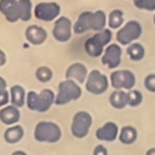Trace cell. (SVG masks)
<instances>
[{
	"label": "cell",
	"instance_id": "obj_21",
	"mask_svg": "<svg viewBox=\"0 0 155 155\" xmlns=\"http://www.w3.org/2000/svg\"><path fill=\"white\" fill-rule=\"evenodd\" d=\"M137 136H138L137 130L131 125H126V126L121 127L117 139L120 140V143H122L125 145H130V144H133L136 142Z\"/></svg>",
	"mask_w": 155,
	"mask_h": 155
},
{
	"label": "cell",
	"instance_id": "obj_16",
	"mask_svg": "<svg viewBox=\"0 0 155 155\" xmlns=\"http://www.w3.org/2000/svg\"><path fill=\"white\" fill-rule=\"evenodd\" d=\"M87 69L86 67L80 63V62H75L73 64H70L65 71V79H70L76 81L78 84H82L86 81L87 78Z\"/></svg>",
	"mask_w": 155,
	"mask_h": 155
},
{
	"label": "cell",
	"instance_id": "obj_19",
	"mask_svg": "<svg viewBox=\"0 0 155 155\" xmlns=\"http://www.w3.org/2000/svg\"><path fill=\"white\" fill-rule=\"evenodd\" d=\"M109 103L115 109H124L128 104V93L125 90H115L109 96Z\"/></svg>",
	"mask_w": 155,
	"mask_h": 155
},
{
	"label": "cell",
	"instance_id": "obj_13",
	"mask_svg": "<svg viewBox=\"0 0 155 155\" xmlns=\"http://www.w3.org/2000/svg\"><path fill=\"white\" fill-rule=\"evenodd\" d=\"M0 12L10 23H15L21 19L18 0H0Z\"/></svg>",
	"mask_w": 155,
	"mask_h": 155
},
{
	"label": "cell",
	"instance_id": "obj_24",
	"mask_svg": "<svg viewBox=\"0 0 155 155\" xmlns=\"http://www.w3.org/2000/svg\"><path fill=\"white\" fill-rule=\"evenodd\" d=\"M21 10V21L28 22L33 16V5L30 0H18Z\"/></svg>",
	"mask_w": 155,
	"mask_h": 155
},
{
	"label": "cell",
	"instance_id": "obj_27",
	"mask_svg": "<svg viewBox=\"0 0 155 155\" xmlns=\"http://www.w3.org/2000/svg\"><path fill=\"white\" fill-rule=\"evenodd\" d=\"M133 4L139 10H147V11L155 10V0H133Z\"/></svg>",
	"mask_w": 155,
	"mask_h": 155
},
{
	"label": "cell",
	"instance_id": "obj_1",
	"mask_svg": "<svg viewBox=\"0 0 155 155\" xmlns=\"http://www.w3.org/2000/svg\"><path fill=\"white\" fill-rule=\"evenodd\" d=\"M105 24H107V16L102 10H97L94 12L84 11L79 15L73 27V31L75 34H82L88 30L99 31L105 28Z\"/></svg>",
	"mask_w": 155,
	"mask_h": 155
},
{
	"label": "cell",
	"instance_id": "obj_3",
	"mask_svg": "<svg viewBox=\"0 0 155 155\" xmlns=\"http://www.w3.org/2000/svg\"><path fill=\"white\" fill-rule=\"evenodd\" d=\"M113 33L110 29H103L97 31L94 35L90 36L85 41V51L90 57H101L104 52V48L110 44Z\"/></svg>",
	"mask_w": 155,
	"mask_h": 155
},
{
	"label": "cell",
	"instance_id": "obj_30",
	"mask_svg": "<svg viewBox=\"0 0 155 155\" xmlns=\"http://www.w3.org/2000/svg\"><path fill=\"white\" fill-rule=\"evenodd\" d=\"M92 155H108V150L104 145L98 144V145L94 147V149L92 151Z\"/></svg>",
	"mask_w": 155,
	"mask_h": 155
},
{
	"label": "cell",
	"instance_id": "obj_6",
	"mask_svg": "<svg viewBox=\"0 0 155 155\" xmlns=\"http://www.w3.org/2000/svg\"><path fill=\"white\" fill-rule=\"evenodd\" d=\"M91 126H92L91 114L85 110H80V111H76L73 116L71 125H70V132L75 138L82 139L88 134Z\"/></svg>",
	"mask_w": 155,
	"mask_h": 155
},
{
	"label": "cell",
	"instance_id": "obj_17",
	"mask_svg": "<svg viewBox=\"0 0 155 155\" xmlns=\"http://www.w3.org/2000/svg\"><path fill=\"white\" fill-rule=\"evenodd\" d=\"M19 117H21L19 108H17L12 104L5 105L0 109V121L4 125H7V126L16 125L19 121Z\"/></svg>",
	"mask_w": 155,
	"mask_h": 155
},
{
	"label": "cell",
	"instance_id": "obj_2",
	"mask_svg": "<svg viewBox=\"0 0 155 155\" xmlns=\"http://www.w3.org/2000/svg\"><path fill=\"white\" fill-rule=\"evenodd\" d=\"M54 98L56 94L50 88H44L42 91H40V93L29 91L27 93L25 104L29 110L45 113L52 107V104H54Z\"/></svg>",
	"mask_w": 155,
	"mask_h": 155
},
{
	"label": "cell",
	"instance_id": "obj_23",
	"mask_svg": "<svg viewBox=\"0 0 155 155\" xmlns=\"http://www.w3.org/2000/svg\"><path fill=\"white\" fill-rule=\"evenodd\" d=\"M124 23V12L121 10H113L108 17V25L110 29H119Z\"/></svg>",
	"mask_w": 155,
	"mask_h": 155
},
{
	"label": "cell",
	"instance_id": "obj_31",
	"mask_svg": "<svg viewBox=\"0 0 155 155\" xmlns=\"http://www.w3.org/2000/svg\"><path fill=\"white\" fill-rule=\"evenodd\" d=\"M5 63H6V54H5V52L0 48V67L4 65Z\"/></svg>",
	"mask_w": 155,
	"mask_h": 155
},
{
	"label": "cell",
	"instance_id": "obj_25",
	"mask_svg": "<svg viewBox=\"0 0 155 155\" xmlns=\"http://www.w3.org/2000/svg\"><path fill=\"white\" fill-rule=\"evenodd\" d=\"M52 70L48 68V67H39L35 71V78L38 79V81L40 82H48L51 79H52Z\"/></svg>",
	"mask_w": 155,
	"mask_h": 155
},
{
	"label": "cell",
	"instance_id": "obj_11",
	"mask_svg": "<svg viewBox=\"0 0 155 155\" xmlns=\"http://www.w3.org/2000/svg\"><path fill=\"white\" fill-rule=\"evenodd\" d=\"M71 21L68 17L61 16L54 21V25L52 29L53 39H56L59 42H67L71 38Z\"/></svg>",
	"mask_w": 155,
	"mask_h": 155
},
{
	"label": "cell",
	"instance_id": "obj_20",
	"mask_svg": "<svg viewBox=\"0 0 155 155\" xmlns=\"http://www.w3.org/2000/svg\"><path fill=\"white\" fill-rule=\"evenodd\" d=\"M25 98H27V93L24 91V88L21 85H13L10 90V102L12 105L21 108L24 105L25 103Z\"/></svg>",
	"mask_w": 155,
	"mask_h": 155
},
{
	"label": "cell",
	"instance_id": "obj_4",
	"mask_svg": "<svg viewBox=\"0 0 155 155\" xmlns=\"http://www.w3.org/2000/svg\"><path fill=\"white\" fill-rule=\"evenodd\" d=\"M34 138L39 143H57L62 138V130L56 122L39 121L34 128Z\"/></svg>",
	"mask_w": 155,
	"mask_h": 155
},
{
	"label": "cell",
	"instance_id": "obj_35",
	"mask_svg": "<svg viewBox=\"0 0 155 155\" xmlns=\"http://www.w3.org/2000/svg\"><path fill=\"white\" fill-rule=\"evenodd\" d=\"M154 25H155V15H154Z\"/></svg>",
	"mask_w": 155,
	"mask_h": 155
},
{
	"label": "cell",
	"instance_id": "obj_8",
	"mask_svg": "<svg viewBox=\"0 0 155 155\" xmlns=\"http://www.w3.org/2000/svg\"><path fill=\"white\" fill-rule=\"evenodd\" d=\"M110 84L114 90L130 91L136 85V76L131 70L116 69L110 74Z\"/></svg>",
	"mask_w": 155,
	"mask_h": 155
},
{
	"label": "cell",
	"instance_id": "obj_9",
	"mask_svg": "<svg viewBox=\"0 0 155 155\" xmlns=\"http://www.w3.org/2000/svg\"><path fill=\"white\" fill-rule=\"evenodd\" d=\"M85 87L92 94H102L108 90L109 80L99 70L94 69L87 75L86 81H85Z\"/></svg>",
	"mask_w": 155,
	"mask_h": 155
},
{
	"label": "cell",
	"instance_id": "obj_22",
	"mask_svg": "<svg viewBox=\"0 0 155 155\" xmlns=\"http://www.w3.org/2000/svg\"><path fill=\"white\" fill-rule=\"evenodd\" d=\"M127 54L131 61L137 62V61L143 59V57L145 54V50H144L143 45H140L138 42H132L127 47Z\"/></svg>",
	"mask_w": 155,
	"mask_h": 155
},
{
	"label": "cell",
	"instance_id": "obj_28",
	"mask_svg": "<svg viewBox=\"0 0 155 155\" xmlns=\"http://www.w3.org/2000/svg\"><path fill=\"white\" fill-rule=\"evenodd\" d=\"M144 87L149 91V92H154L155 93V74H148L144 79Z\"/></svg>",
	"mask_w": 155,
	"mask_h": 155
},
{
	"label": "cell",
	"instance_id": "obj_34",
	"mask_svg": "<svg viewBox=\"0 0 155 155\" xmlns=\"http://www.w3.org/2000/svg\"><path fill=\"white\" fill-rule=\"evenodd\" d=\"M145 155H155V148H149L145 151Z\"/></svg>",
	"mask_w": 155,
	"mask_h": 155
},
{
	"label": "cell",
	"instance_id": "obj_12",
	"mask_svg": "<svg viewBox=\"0 0 155 155\" xmlns=\"http://www.w3.org/2000/svg\"><path fill=\"white\" fill-rule=\"evenodd\" d=\"M121 47L119 44H109L102 54V64L109 69H115L121 63Z\"/></svg>",
	"mask_w": 155,
	"mask_h": 155
},
{
	"label": "cell",
	"instance_id": "obj_14",
	"mask_svg": "<svg viewBox=\"0 0 155 155\" xmlns=\"http://www.w3.org/2000/svg\"><path fill=\"white\" fill-rule=\"evenodd\" d=\"M119 126L113 121H108L96 131V138L102 142H114L119 137Z\"/></svg>",
	"mask_w": 155,
	"mask_h": 155
},
{
	"label": "cell",
	"instance_id": "obj_18",
	"mask_svg": "<svg viewBox=\"0 0 155 155\" xmlns=\"http://www.w3.org/2000/svg\"><path fill=\"white\" fill-rule=\"evenodd\" d=\"M23 137H24V130L21 125H17V124L8 126L4 132V140L8 144H16L21 142Z\"/></svg>",
	"mask_w": 155,
	"mask_h": 155
},
{
	"label": "cell",
	"instance_id": "obj_7",
	"mask_svg": "<svg viewBox=\"0 0 155 155\" xmlns=\"http://www.w3.org/2000/svg\"><path fill=\"white\" fill-rule=\"evenodd\" d=\"M142 25L138 21L131 19L127 23H125L121 29L117 30L116 33V40L120 45L128 46L130 44L134 42L140 35H142Z\"/></svg>",
	"mask_w": 155,
	"mask_h": 155
},
{
	"label": "cell",
	"instance_id": "obj_33",
	"mask_svg": "<svg viewBox=\"0 0 155 155\" xmlns=\"http://www.w3.org/2000/svg\"><path fill=\"white\" fill-rule=\"evenodd\" d=\"M11 155H28L25 151H23V150H15Z\"/></svg>",
	"mask_w": 155,
	"mask_h": 155
},
{
	"label": "cell",
	"instance_id": "obj_29",
	"mask_svg": "<svg viewBox=\"0 0 155 155\" xmlns=\"http://www.w3.org/2000/svg\"><path fill=\"white\" fill-rule=\"evenodd\" d=\"M8 102H10V93L6 90L0 91V108L7 105Z\"/></svg>",
	"mask_w": 155,
	"mask_h": 155
},
{
	"label": "cell",
	"instance_id": "obj_32",
	"mask_svg": "<svg viewBox=\"0 0 155 155\" xmlns=\"http://www.w3.org/2000/svg\"><path fill=\"white\" fill-rule=\"evenodd\" d=\"M6 86H7V84H6V80H5L4 78H1V76H0V91H2V90H6Z\"/></svg>",
	"mask_w": 155,
	"mask_h": 155
},
{
	"label": "cell",
	"instance_id": "obj_26",
	"mask_svg": "<svg viewBox=\"0 0 155 155\" xmlns=\"http://www.w3.org/2000/svg\"><path fill=\"white\" fill-rule=\"evenodd\" d=\"M127 93H128V107H138L140 103H142V101H143V96H142V93L138 91V90H130V91H127Z\"/></svg>",
	"mask_w": 155,
	"mask_h": 155
},
{
	"label": "cell",
	"instance_id": "obj_10",
	"mask_svg": "<svg viewBox=\"0 0 155 155\" xmlns=\"http://www.w3.org/2000/svg\"><path fill=\"white\" fill-rule=\"evenodd\" d=\"M61 13V6L57 2H39L34 7V16L36 19L44 22L56 21Z\"/></svg>",
	"mask_w": 155,
	"mask_h": 155
},
{
	"label": "cell",
	"instance_id": "obj_15",
	"mask_svg": "<svg viewBox=\"0 0 155 155\" xmlns=\"http://www.w3.org/2000/svg\"><path fill=\"white\" fill-rule=\"evenodd\" d=\"M25 39L31 45H41L47 39V31L40 25L31 24L25 29Z\"/></svg>",
	"mask_w": 155,
	"mask_h": 155
},
{
	"label": "cell",
	"instance_id": "obj_5",
	"mask_svg": "<svg viewBox=\"0 0 155 155\" xmlns=\"http://www.w3.org/2000/svg\"><path fill=\"white\" fill-rule=\"evenodd\" d=\"M81 97V87L76 81L65 79L58 84L57 94L54 98L56 105H65L71 101H76Z\"/></svg>",
	"mask_w": 155,
	"mask_h": 155
}]
</instances>
